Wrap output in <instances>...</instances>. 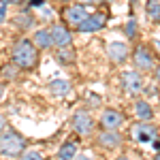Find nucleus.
I'll list each match as a JSON object with an SVG mask.
<instances>
[{
	"instance_id": "34",
	"label": "nucleus",
	"mask_w": 160,
	"mask_h": 160,
	"mask_svg": "<svg viewBox=\"0 0 160 160\" xmlns=\"http://www.w3.org/2000/svg\"><path fill=\"white\" fill-rule=\"evenodd\" d=\"M132 2H135V0H132Z\"/></svg>"
},
{
	"instance_id": "26",
	"label": "nucleus",
	"mask_w": 160,
	"mask_h": 160,
	"mask_svg": "<svg viewBox=\"0 0 160 160\" xmlns=\"http://www.w3.org/2000/svg\"><path fill=\"white\" fill-rule=\"evenodd\" d=\"M32 7H43V0H30Z\"/></svg>"
},
{
	"instance_id": "12",
	"label": "nucleus",
	"mask_w": 160,
	"mask_h": 160,
	"mask_svg": "<svg viewBox=\"0 0 160 160\" xmlns=\"http://www.w3.org/2000/svg\"><path fill=\"white\" fill-rule=\"evenodd\" d=\"M132 135H135L137 141H152V139L156 137V128L149 122H141V124H135Z\"/></svg>"
},
{
	"instance_id": "9",
	"label": "nucleus",
	"mask_w": 160,
	"mask_h": 160,
	"mask_svg": "<svg viewBox=\"0 0 160 160\" xmlns=\"http://www.w3.org/2000/svg\"><path fill=\"white\" fill-rule=\"evenodd\" d=\"M86 17H88V11L81 4H73L68 9H64V19H66V24H71L73 28H77Z\"/></svg>"
},
{
	"instance_id": "8",
	"label": "nucleus",
	"mask_w": 160,
	"mask_h": 160,
	"mask_svg": "<svg viewBox=\"0 0 160 160\" xmlns=\"http://www.w3.org/2000/svg\"><path fill=\"white\" fill-rule=\"evenodd\" d=\"M132 62H135L137 68H141V71H152L154 68V56L149 53L148 47H137L132 51Z\"/></svg>"
},
{
	"instance_id": "19",
	"label": "nucleus",
	"mask_w": 160,
	"mask_h": 160,
	"mask_svg": "<svg viewBox=\"0 0 160 160\" xmlns=\"http://www.w3.org/2000/svg\"><path fill=\"white\" fill-rule=\"evenodd\" d=\"M56 60L62 62V64H71V62L75 60V51L68 49V47H64V49L56 51Z\"/></svg>"
},
{
	"instance_id": "10",
	"label": "nucleus",
	"mask_w": 160,
	"mask_h": 160,
	"mask_svg": "<svg viewBox=\"0 0 160 160\" xmlns=\"http://www.w3.org/2000/svg\"><path fill=\"white\" fill-rule=\"evenodd\" d=\"M107 56H109L113 62H124L126 58H128V45L126 43H120V41H113V43H109L107 45Z\"/></svg>"
},
{
	"instance_id": "14",
	"label": "nucleus",
	"mask_w": 160,
	"mask_h": 160,
	"mask_svg": "<svg viewBox=\"0 0 160 160\" xmlns=\"http://www.w3.org/2000/svg\"><path fill=\"white\" fill-rule=\"evenodd\" d=\"M79 154V145L75 141H66L60 149H58V160H75V156Z\"/></svg>"
},
{
	"instance_id": "20",
	"label": "nucleus",
	"mask_w": 160,
	"mask_h": 160,
	"mask_svg": "<svg viewBox=\"0 0 160 160\" xmlns=\"http://www.w3.org/2000/svg\"><path fill=\"white\" fill-rule=\"evenodd\" d=\"M124 34H126L128 38H135L137 37V22H135V19H130L128 24L124 26Z\"/></svg>"
},
{
	"instance_id": "30",
	"label": "nucleus",
	"mask_w": 160,
	"mask_h": 160,
	"mask_svg": "<svg viewBox=\"0 0 160 160\" xmlns=\"http://www.w3.org/2000/svg\"><path fill=\"white\" fill-rule=\"evenodd\" d=\"M83 2H90V4H96L98 0H83Z\"/></svg>"
},
{
	"instance_id": "16",
	"label": "nucleus",
	"mask_w": 160,
	"mask_h": 160,
	"mask_svg": "<svg viewBox=\"0 0 160 160\" xmlns=\"http://www.w3.org/2000/svg\"><path fill=\"white\" fill-rule=\"evenodd\" d=\"M49 90L56 94V96H64V94H68L71 86H68V81H64V79H56V81L49 83Z\"/></svg>"
},
{
	"instance_id": "29",
	"label": "nucleus",
	"mask_w": 160,
	"mask_h": 160,
	"mask_svg": "<svg viewBox=\"0 0 160 160\" xmlns=\"http://www.w3.org/2000/svg\"><path fill=\"white\" fill-rule=\"evenodd\" d=\"M2 96H4V83H0V100H2Z\"/></svg>"
},
{
	"instance_id": "1",
	"label": "nucleus",
	"mask_w": 160,
	"mask_h": 160,
	"mask_svg": "<svg viewBox=\"0 0 160 160\" xmlns=\"http://www.w3.org/2000/svg\"><path fill=\"white\" fill-rule=\"evenodd\" d=\"M13 64L19 71H32L38 64V49L34 47V43L30 38H19L11 49Z\"/></svg>"
},
{
	"instance_id": "24",
	"label": "nucleus",
	"mask_w": 160,
	"mask_h": 160,
	"mask_svg": "<svg viewBox=\"0 0 160 160\" xmlns=\"http://www.w3.org/2000/svg\"><path fill=\"white\" fill-rule=\"evenodd\" d=\"M7 19V7H0V24H4Z\"/></svg>"
},
{
	"instance_id": "11",
	"label": "nucleus",
	"mask_w": 160,
	"mask_h": 160,
	"mask_svg": "<svg viewBox=\"0 0 160 160\" xmlns=\"http://www.w3.org/2000/svg\"><path fill=\"white\" fill-rule=\"evenodd\" d=\"M98 145L107 149H115L122 145V135H118L115 130H102L98 135Z\"/></svg>"
},
{
	"instance_id": "3",
	"label": "nucleus",
	"mask_w": 160,
	"mask_h": 160,
	"mask_svg": "<svg viewBox=\"0 0 160 160\" xmlns=\"http://www.w3.org/2000/svg\"><path fill=\"white\" fill-rule=\"evenodd\" d=\"M71 126H73L75 132H79L81 137H88L92 130H94V118L90 115V111H75L73 118H71Z\"/></svg>"
},
{
	"instance_id": "18",
	"label": "nucleus",
	"mask_w": 160,
	"mask_h": 160,
	"mask_svg": "<svg viewBox=\"0 0 160 160\" xmlns=\"http://www.w3.org/2000/svg\"><path fill=\"white\" fill-rule=\"evenodd\" d=\"M15 24L26 30V28H30V26L34 24V17H32L28 11H24V13H19V15H15Z\"/></svg>"
},
{
	"instance_id": "4",
	"label": "nucleus",
	"mask_w": 160,
	"mask_h": 160,
	"mask_svg": "<svg viewBox=\"0 0 160 160\" xmlns=\"http://www.w3.org/2000/svg\"><path fill=\"white\" fill-rule=\"evenodd\" d=\"M105 26H107V15H102V13H94V15H88L86 19L77 26V30L83 32V34H92V32L102 30Z\"/></svg>"
},
{
	"instance_id": "5",
	"label": "nucleus",
	"mask_w": 160,
	"mask_h": 160,
	"mask_svg": "<svg viewBox=\"0 0 160 160\" xmlns=\"http://www.w3.org/2000/svg\"><path fill=\"white\" fill-rule=\"evenodd\" d=\"M49 37H51V43L56 45V47H68L71 43H73V34H71V30L66 28V26L62 24H53L49 28Z\"/></svg>"
},
{
	"instance_id": "21",
	"label": "nucleus",
	"mask_w": 160,
	"mask_h": 160,
	"mask_svg": "<svg viewBox=\"0 0 160 160\" xmlns=\"http://www.w3.org/2000/svg\"><path fill=\"white\" fill-rule=\"evenodd\" d=\"M22 160H45V156L41 152H37V149H30V152H24Z\"/></svg>"
},
{
	"instance_id": "6",
	"label": "nucleus",
	"mask_w": 160,
	"mask_h": 160,
	"mask_svg": "<svg viewBox=\"0 0 160 160\" xmlns=\"http://www.w3.org/2000/svg\"><path fill=\"white\" fill-rule=\"evenodd\" d=\"M122 81H124V88H126L128 94H141L145 90L143 77H141V73H137V71H126Z\"/></svg>"
},
{
	"instance_id": "22",
	"label": "nucleus",
	"mask_w": 160,
	"mask_h": 160,
	"mask_svg": "<svg viewBox=\"0 0 160 160\" xmlns=\"http://www.w3.org/2000/svg\"><path fill=\"white\" fill-rule=\"evenodd\" d=\"M75 160H96V158H94V156H90V154H77Z\"/></svg>"
},
{
	"instance_id": "27",
	"label": "nucleus",
	"mask_w": 160,
	"mask_h": 160,
	"mask_svg": "<svg viewBox=\"0 0 160 160\" xmlns=\"http://www.w3.org/2000/svg\"><path fill=\"white\" fill-rule=\"evenodd\" d=\"M154 49H156V51L160 53V41H154Z\"/></svg>"
},
{
	"instance_id": "15",
	"label": "nucleus",
	"mask_w": 160,
	"mask_h": 160,
	"mask_svg": "<svg viewBox=\"0 0 160 160\" xmlns=\"http://www.w3.org/2000/svg\"><path fill=\"white\" fill-rule=\"evenodd\" d=\"M135 113H137V118H139L141 122H149V120L154 118V111H152L148 100H137L135 102Z\"/></svg>"
},
{
	"instance_id": "7",
	"label": "nucleus",
	"mask_w": 160,
	"mask_h": 160,
	"mask_svg": "<svg viewBox=\"0 0 160 160\" xmlns=\"http://www.w3.org/2000/svg\"><path fill=\"white\" fill-rule=\"evenodd\" d=\"M124 124V115L115 109H105L102 115H100V126L105 130H118L120 126Z\"/></svg>"
},
{
	"instance_id": "31",
	"label": "nucleus",
	"mask_w": 160,
	"mask_h": 160,
	"mask_svg": "<svg viewBox=\"0 0 160 160\" xmlns=\"http://www.w3.org/2000/svg\"><path fill=\"white\" fill-rule=\"evenodd\" d=\"M115 160H128V158H126V156H120V158H115Z\"/></svg>"
},
{
	"instance_id": "17",
	"label": "nucleus",
	"mask_w": 160,
	"mask_h": 160,
	"mask_svg": "<svg viewBox=\"0 0 160 160\" xmlns=\"http://www.w3.org/2000/svg\"><path fill=\"white\" fill-rule=\"evenodd\" d=\"M145 11H148V17L152 22H160V0H148Z\"/></svg>"
},
{
	"instance_id": "2",
	"label": "nucleus",
	"mask_w": 160,
	"mask_h": 160,
	"mask_svg": "<svg viewBox=\"0 0 160 160\" xmlns=\"http://www.w3.org/2000/svg\"><path fill=\"white\" fill-rule=\"evenodd\" d=\"M26 152V139L15 130H4L0 132V156L7 158H17Z\"/></svg>"
},
{
	"instance_id": "25",
	"label": "nucleus",
	"mask_w": 160,
	"mask_h": 160,
	"mask_svg": "<svg viewBox=\"0 0 160 160\" xmlns=\"http://www.w3.org/2000/svg\"><path fill=\"white\" fill-rule=\"evenodd\" d=\"M4 128H7V118L0 113V130H4Z\"/></svg>"
},
{
	"instance_id": "13",
	"label": "nucleus",
	"mask_w": 160,
	"mask_h": 160,
	"mask_svg": "<svg viewBox=\"0 0 160 160\" xmlns=\"http://www.w3.org/2000/svg\"><path fill=\"white\" fill-rule=\"evenodd\" d=\"M32 43H34V47H37V49H49V47H53L51 37H49V30H45V28H38L37 32H34Z\"/></svg>"
},
{
	"instance_id": "28",
	"label": "nucleus",
	"mask_w": 160,
	"mask_h": 160,
	"mask_svg": "<svg viewBox=\"0 0 160 160\" xmlns=\"http://www.w3.org/2000/svg\"><path fill=\"white\" fill-rule=\"evenodd\" d=\"M154 73H156V81H158V83H160V66H158V68H156V71H154Z\"/></svg>"
},
{
	"instance_id": "33",
	"label": "nucleus",
	"mask_w": 160,
	"mask_h": 160,
	"mask_svg": "<svg viewBox=\"0 0 160 160\" xmlns=\"http://www.w3.org/2000/svg\"><path fill=\"white\" fill-rule=\"evenodd\" d=\"M60 2H68V0H60Z\"/></svg>"
},
{
	"instance_id": "23",
	"label": "nucleus",
	"mask_w": 160,
	"mask_h": 160,
	"mask_svg": "<svg viewBox=\"0 0 160 160\" xmlns=\"http://www.w3.org/2000/svg\"><path fill=\"white\" fill-rule=\"evenodd\" d=\"M22 0H0V4L2 7H11V4H19Z\"/></svg>"
},
{
	"instance_id": "32",
	"label": "nucleus",
	"mask_w": 160,
	"mask_h": 160,
	"mask_svg": "<svg viewBox=\"0 0 160 160\" xmlns=\"http://www.w3.org/2000/svg\"><path fill=\"white\" fill-rule=\"evenodd\" d=\"M154 160H160V154H156V156H154Z\"/></svg>"
}]
</instances>
